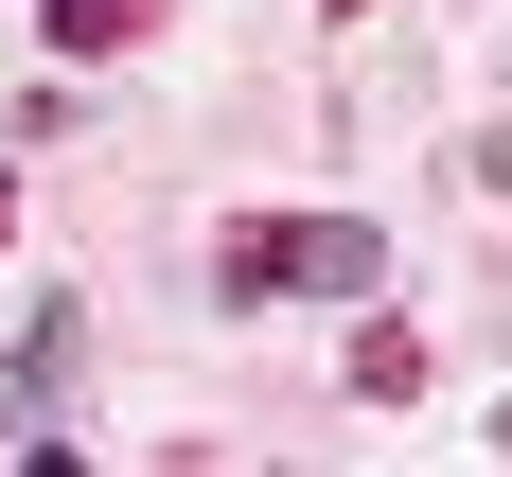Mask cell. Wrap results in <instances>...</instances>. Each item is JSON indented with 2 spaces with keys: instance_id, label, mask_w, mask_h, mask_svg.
I'll list each match as a JSON object with an SVG mask.
<instances>
[{
  "instance_id": "1",
  "label": "cell",
  "mask_w": 512,
  "mask_h": 477,
  "mask_svg": "<svg viewBox=\"0 0 512 477\" xmlns=\"http://www.w3.org/2000/svg\"><path fill=\"white\" fill-rule=\"evenodd\" d=\"M389 248H371L354 212H230L212 230V301H371Z\"/></svg>"
},
{
  "instance_id": "2",
  "label": "cell",
  "mask_w": 512,
  "mask_h": 477,
  "mask_svg": "<svg viewBox=\"0 0 512 477\" xmlns=\"http://www.w3.org/2000/svg\"><path fill=\"white\" fill-rule=\"evenodd\" d=\"M53 18V53H124V36H159V0H36Z\"/></svg>"
},
{
  "instance_id": "3",
  "label": "cell",
  "mask_w": 512,
  "mask_h": 477,
  "mask_svg": "<svg viewBox=\"0 0 512 477\" xmlns=\"http://www.w3.org/2000/svg\"><path fill=\"white\" fill-rule=\"evenodd\" d=\"M354 389H371V407H407V389H424V336H407V318H371V336H354Z\"/></svg>"
},
{
  "instance_id": "4",
  "label": "cell",
  "mask_w": 512,
  "mask_h": 477,
  "mask_svg": "<svg viewBox=\"0 0 512 477\" xmlns=\"http://www.w3.org/2000/svg\"><path fill=\"white\" fill-rule=\"evenodd\" d=\"M0 230H18V177H0Z\"/></svg>"
}]
</instances>
